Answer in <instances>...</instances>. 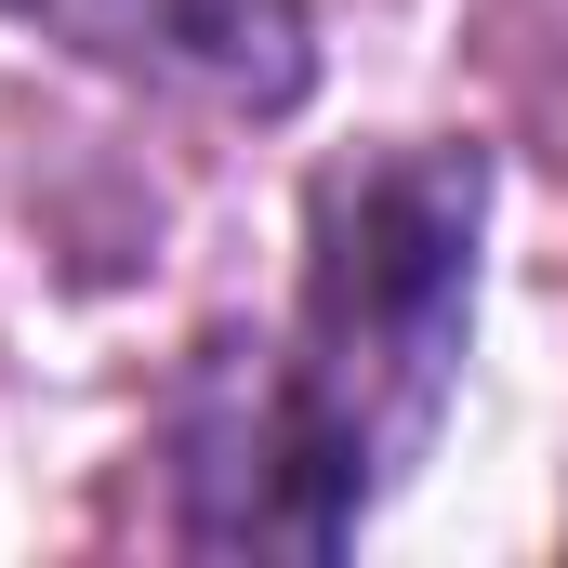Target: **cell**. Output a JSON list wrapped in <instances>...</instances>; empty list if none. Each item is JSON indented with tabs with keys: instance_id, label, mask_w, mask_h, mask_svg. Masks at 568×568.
Instances as JSON below:
<instances>
[{
	"instance_id": "1",
	"label": "cell",
	"mask_w": 568,
	"mask_h": 568,
	"mask_svg": "<svg viewBox=\"0 0 568 568\" xmlns=\"http://www.w3.org/2000/svg\"><path fill=\"white\" fill-rule=\"evenodd\" d=\"M476 145H371L304 199V291L172 397V529L199 556H344L436 449L476 344Z\"/></svg>"
},
{
	"instance_id": "2",
	"label": "cell",
	"mask_w": 568,
	"mask_h": 568,
	"mask_svg": "<svg viewBox=\"0 0 568 568\" xmlns=\"http://www.w3.org/2000/svg\"><path fill=\"white\" fill-rule=\"evenodd\" d=\"M0 13L40 27L80 67H106V80L199 93V106H239V120H278L317 80L304 0H0Z\"/></svg>"
}]
</instances>
